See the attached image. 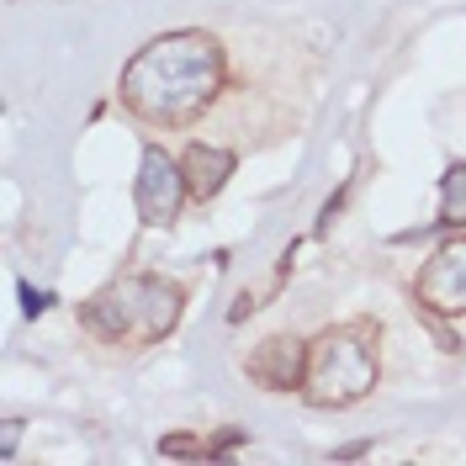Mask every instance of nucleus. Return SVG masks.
<instances>
[{"instance_id":"nucleus-3","label":"nucleus","mask_w":466,"mask_h":466,"mask_svg":"<svg viewBox=\"0 0 466 466\" xmlns=\"http://www.w3.org/2000/svg\"><path fill=\"white\" fill-rule=\"evenodd\" d=\"M377 387V329L339 323L308 345V381L302 398L313 408H350Z\"/></svg>"},{"instance_id":"nucleus-8","label":"nucleus","mask_w":466,"mask_h":466,"mask_svg":"<svg viewBox=\"0 0 466 466\" xmlns=\"http://www.w3.org/2000/svg\"><path fill=\"white\" fill-rule=\"evenodd\" d=\"M440 223L445 228H466V165L461 159L440 180Z\"/></svg>"},{"instance_id":"nucleus-12","label":"nucleus","mask_w":466,"mask_h":466,"mask_svg":"<svg viewBox=\"0 0 466 466\" xmlns=\"http://www.w3.org/2000/svg\"><path fill=\"white\" fill-rule=\"evenodd\" d=\"M16 440H22V419H5V424H0V456H5V461L16 456Z\"/></svg>"},{"instance_id":"nucleus-9","label":"nucleus","mask_w":466,"mask_h":466,"mask_svg":"<svg viewBox=\"0 0 466 466\" xmlns=\"http://www.w3.org/2000/svg\"><path fill=\"white\" fill-rule=\"evenodd\" d=\"M413 313H419V323H424V329H430V334L440 339V350H451V355L461 350V339H456V334L445 329V313H435V308H424V302H413Z\"/></svg>"},{"instance_id":"nucleus-7","label":"nucleus","mask_w":466,"mask_h":466,"mask_svg":"<svg viewBox=\"0 0 466 466\" xmlns=\"http://www.w3.org/2000/svg\"><path fill=\"white\" fill-rule=\"evenodd\" d=\"M180 170H186V186H191V197L197 202H212L223 186H228L233 175V154L223 144H191L180 154Z\"/></svg>"},{"instance_id":"nucleus-11","label":"nucleus","mask_w":466,"mask_h":466,"mask_svg":"<svg viewBox=\"0 0 466 466\" xmlns=\"http://www.w3.org/2000/svg\"><path fill=\"white\" fill-rule=\"evenodd\" d=\"M16 291H22V308H27V319H37V313H48V302H54L48 291H37L32 281H16Z\"/></svg>"},{"instance_id":"nucleus-1","label":"nucleus","mask_w":466,"mask_h":466,"mask_svg":"<svg viewBox=\"0 0 466 466\" xmlns=\"http://www.w3.org/2000/svg\"><path fill=\"white\" fill-rule=\"evenodd\" d=\"M223 43L212 32H165L144 43L122 69V106L133 116H144L148 127H186L218 101L223 90Z\"/></svg>"},{"instance_id":"nucleus-6","label":"nucleus","mask_w":466,"mask_h":466,"mask_svg":"<svg viewBox=\"0 0 466 466\" xmlns=\"http://www.w3.org/2000/svg\"><path fill=\"white\" fill-rule=\"evenodd\" d=\"M244 371H249V381H260L265 392H291V387L308 381V345L297 334H270L249 350Z\"/></svg>"},{"instance_id":"nucleus-5","label":"nucleus","mask_w":466,"mask_h":466,"mask_svg":"<svg viewBox=\"0 0 466 466\" xmlns=\"http://www.w3.org/2000/svg\"><path fill=\"white\" fill-rule=\"evenodd\" d=\"M413 302H424L435 313H466V233L440 244L424 260L419 281H413Z\"/></svg>"},{"instance_id":"nucleus-4","label":"nucleus","mask_w":466,"mask_h":466,"mask_svg":"<svg viewBox=\"0 0 466 466\" xmlns=\"http://www.w3.org/2000/svg\"><path fill=\"white\" fill-rule=\"evenodd\" d=\"M191 197V186H186V170H180V159H170L159 144L144 148V159H138V180H133V202H138V218H144L148 228H165L180 218V202Z\"/></svg>"},{"instance_id":"nucleus-2","label":"nucleus","mask_w":466,"mask_h":466,"mask_svg":"<svg viewBox=\"0 0 466 466\" xmlns=\"http://www.w3.org/2000/svg\"><path fill=\"white\" fill-rule=\"evenodd\" d=\"M180 313H186V291L175 281H165V276H122V281L96 291L80 308V323L106 345H154L180 323Z\"/></svg>"},{"instance_id":"nucleus-10","label":"nucleus","mask_w":466,"mask_h":466,"mask_svg":"<svg viewBox=\"0 0 466 466\" xmlns=\"http://www.w3.org/2000/svg\"><path fill=\"white\" fill-rule=\"evenodd\" d=\"M212 445L197 435H170V440H159V456H207Z\"/></svg>"}]
</instances>
